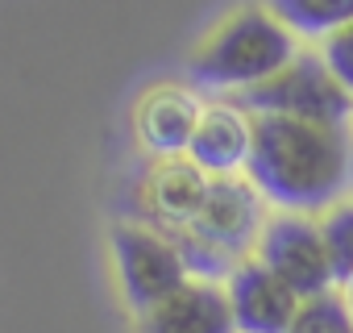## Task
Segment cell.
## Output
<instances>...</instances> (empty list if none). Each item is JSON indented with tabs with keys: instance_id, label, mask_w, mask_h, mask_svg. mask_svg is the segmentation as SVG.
<instances>
[{
	"instance_id": "cell-7",
	"label": "cell",
	"mask_w": 353,
	"mask_h": 333,
	"mask_svg": "<svg viewBox=\"0 0 353 333\" xmlns=\"http://www.w3.org/2000/svg\"><path fill=\"white\" fill-rule=\"evenodd\" d=\"M225 292H229V308H233L237 333H287L295 312H299V304H303L299 292L287 287L254 254L233 267V275L225 279Z\"/></svg>"
},
{
	"instance_id": "cell-10",
	"label": "cell",
	"mask_w": 353,
	"mask_h": 333,
	"mask_svg": "<svg viewBox=\"0 0 353 333\" xmlns=\"http://www.w3.org/2000/svg\"><path fill=\"white\" fill-rule=\"evenodd\" d=\"M254 150V113L241 104H204L188 158L204 175H237L245 171Z\"/></svg>"
},
{
	"instance_id": "cell-8",
	"label": "cell",
	"mask_w": 353,
	"mask_h": 333,
	"mask_svg": "<svg viewBox=\"0 0 353 333\" xmlns=\"http://www.w3.org/2000/svg\"><path fill=\"white\" fill-rule=\"evenodd\" d=\"M204 104L188 92V88H174V84H158L137 100L133 113V129L137 142L154 154V158H183L196 125H200Z\"/></svg>"
},
{
	"instance_id": "cell-1",
	"label": "cell",
	"mask_w": 353,
	"mask_h": 333,
	"mask_svg": "<svg viewBox=\"0 0 353 333\" xmlns=\"http://www.w3.org/2000/svg\"><path fill=\"white\" fill-rule=\"evenodd\" d=\"M245 180L279 213L320 217L353 188L349 125H316L295 117H254V150Z\"/></svg>"
},
{
	"instance_id": "cell-5",
	"label": "cell",
	"mask_w": 353,
	"mask_h": 333,
	"mask_svg": "<svg viewBox=\"0 0 353 333\" xmlns=\"http://www.w3.org/2000/svg\"><path fill=\"white\" fill-rule=\"evenodd\" d=\"M254 258L266 263L287 287H295L299 300H312V296L336 287V275H332V263H328V250L320 238V221L307 213L266 217L258 246H254Z\"/></svg>"
},
{
	"instance_id": "cell-13",
	"label": "cell",
	"mask_w": 353,
	"mask_h": 333,
	"mask_svg": "<svg viewBox=\"0 0 353 333\" xmlns=\"http://www.w3.org/2000/svg\"><path fill=\"white\" fill-rule=\"evenodd\" d=\"M316 221H320V238H324V250H328L336 287H345L353 279V196L328 204Z\"/></svg>"
},
{
	"instance_id": "cell-11",
	"label": "cell",
	"mask_w": 353,
	"mask_h": 333,
	"mask_svg": "<svg viewBox=\"0 0 353 333\" xmlns=\"http://www.w3.org/2000/svg\"><path fill=\"white\" fill-rule=\"evenodd\" d=\"M208 184H212V175H204L188 154L158 158V166L150 171V180L141 188V200H145V213L154 217V229H162V234L188 229L208 196Z\"/></svg>"
},
{
	"instance_id": "cell-6",
	"label": "cell",
	"mask_w": 353,
	"mask_h": 333,
	"mask_svg": "<svg viewBox=\"0 0 353 333\" xmlns=\"http://www.w3.org/2000/svg\"><path fill=\"white\" fill-rule=\"evenodd\" d=\"M262 225H266V196L245 175H212L208 196L188 229L241 263L258 246Z\"/></svg>"
},
{
	"instance_id": "cell-2",
	"label": "cell",
	"mask_w": 353,
	"mask_h": 333,
	"mask_svg": "<svg viewBox=\"0 0 353 333\" xmlns=\"http://www.w3.org/2000/svg\"><path fill=\"white\" fill-rule=\"evenodd\" d=\"M299 55L295 34L270 9H237L229 13L192 55L188 75L208 92H250L279 75Z\"/></svg>"
},
{
	"instance_id": "cell-16",
	"label": "cell",
	"mask_w": 353,
	"mask_h": 333,
	"mask_svg": "<svg viewBox=\"0 0 353 333\" xmlns=\"http://www.w3.org/2000/svg\"><path fill=\"white\" fill-rule=\"evenodd\" d=\"M345 300H349V308H353V279L345 283Z\"/></svg>"
},
{
	"instance_id": "cell-15",
	"label": "cell",
	"mask_w": 353,
	"mask_h": 333,
	"mask_svg": "<svg viewBox=\"0 0 353 333\" xmlns=\"http://www.w3.org/2000/svg\"><path fill=\"white\" fill-rule=\"evenodd\" d=\"M320 59H324L328 71L341 79V88L353 92V21L341 26L336 34H328V38L320 42Z\"/></svg>"
},
{
	"instance_id": "cell-14",
	"label": "cell",
	"mask_w": 353,
	"mask_h": 333,
	"mask_svg": "<svg viewBox=\"0 0 353 333\" xmlns=\"http://www.w3.org/2000/svg\"><path fill=\"white\" fill-rule=\"evenodd\" d=\"M287 333H353V308H349L345 292L332 287V292L303 300Z\"/></svg>"
},
{
	"instance_id": "cell-9",
	"label": "cell",
	"mask_w": 353,
	"mask_h": 333,
	"mask_svg": "<svg viewBox=\"0 0 353 333\" xmlns=\"http://www.w3.org/2000/svg\"><path fill=\"white\" fill-rule=\"evenodd\" d=\"M141 333H237L225 283L188 279L141 316Z\"/></svg>"
},
{
	"instance_id": "cell-3",
	"label": "cell",
	"mask_w": 353,
	"mask_h": 333,
	"mask_svg": "<svg viewBox=\"0 0 353 333\" xmlns=\"http://www.w3.org/2000/svg\"><path fill=\"white\" fill-rule=\"evenodd\" d=\"M237 104L254 117H295L316 125H349L353 121V92L328 71L320 55H295L279 75L237 96Z\"/></svg>"
},
{
	"instance_id": "cell-12",
	"label": "cell",
	"mask_w": 353,
	"mask_h": 333,
	"mask_svg": "<svg viewBox=\"0 0 353 333\" xmlns=\"http://www.w3.org/2000/svg\"><path fill=\"white\" fill-rule=\"evenodd\" d=\"M266 9L295 38H328L353 21V0H266Z\"/></svg>"
},
{
	"instance_id": "cell-4",
	"label": "cell",
	"mask_w": 353,
	"mask_h": 333,
	"mask_svg": "<svg viewBox=\"0 0 353 333\" xmlns=\"http://www.w3.org/2000/svg\"><path fill=\"white\" fill-rule=\"evenodd\" d=\"M112 263L121 279V296L137 316H145L154 304H162L170 292H179L192 271L174 246L170 234L150 225H117L112 229Z\"/></svg>"
}]
</instances>
